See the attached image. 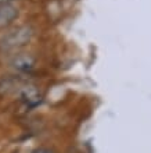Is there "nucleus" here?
I'll return each mask as SVG.
<instances>
[{"instance_id":"nucleus-4","label":"nucleus","mask_w":151,"mask_h":153,"mask_svg":"<svg viewBox=\"0 0 151 153\" xmlns=\"http://www.w3.org/2000/svg\"><path fill=\"white\" fill-rule=\"evenodd\" d=\"M24 16V7L21 3L15 4H0V31L11 28Z\"/></svg>"},{"instance_id":"nucleus-2","label":"nucleus","mask_w":151,"mask_h":153,"mask_svg":"<svg viewBox=\"0 0 151 153\" xmlns=\"http://www.w3.org/2000/svg\"><path fill=\"white\" fill-rule=\"evenodd\" d=\"M7 65L13 74L31 78L42 68L43 60L40 54L35 53L31 49H27V50H21V52L10 54Z\"/></svg>"},{"instance_id":"nucleus-1","label":"nucleus","mask_w":151,"mask_h":153,"mask_svg":"<svg viewBox=\"0 0 151 153\" xmlns=\"http://www.w3.org/2000/svg\"><path fill=\"white\" fill-rule=\"evenodd\" d=\"M43 33V27L40 24L27 21V22H18L11 28L6 29L0 35V52L3 54H13V53L21 52L31 49L40 35Z\"/></svg>"},{"instance_id":"nucleus-5","label":"nucleus","mask_w":151,"mask_h":153,"mask_svg":"<svg viewBox=\"0 0 151 153\" xmlns=\"http://www.w3.org/2000/svg\"><path fill=\"white\" fill-rule=\"evenodd\" d=\"M31 153H56V150L53 149V148H50V146L40 145V146H36Z\"/></svg>"},{"instance_id":"nucleus-6","label":"nucleus","mask_w":151,"mask_h":153,"mask_svg":"<svg viewBox=\"0 0 151 153\" xmlns=\"http://www.w3.org/2000/svg\"><path fill=\"white\" fill-rule=\"evenodd\" d=\"M25 0H0V4H15V3H24Z\"/></svg>"},{"instance_id":"nucleus-3","label":"nucleus","mask_w":151,"mask_h":153,"mask_svg":"<svg viewBox=\"0 0 151 153\" xmlns=\"http://www.w3.org/2000/svg\"><path fill=\"white\" fill-rule=\"evenodd\" d=\"M17 100L20 102V105L22 106L24 110H35L36 107H39L44 100V92L43 88L39 84H36L35 81L27 79L22 82L20 86L18 92L15 93Z\"/></svg>"}]
</instances>
